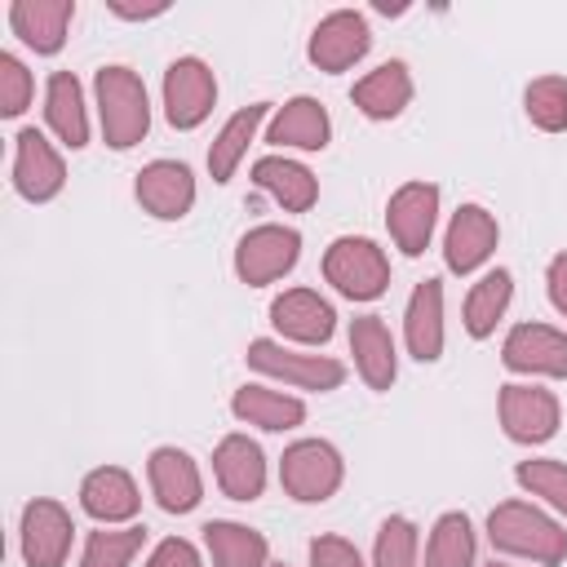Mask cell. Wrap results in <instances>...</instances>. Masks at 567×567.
I'll list each match as a JSON object with an SVG mask.
<instances>
[{"label":"cell","instance_id":"4dcf8cb0","mask_svg":"<svg viewBox=\"0 0 567 567\" xmlns=\"http://www.w3.org/2000/svg\"><path fill=\"white\" fill-rule=\"evenodd\" d=\"M474 563V527L465 514H443L425 545V567H470Z\"/></svg>","mask_w":567,"mask_h":567},{"label":"cell","instance_id":"6da1fadb","mask_svg":"<svg viewBox=\"0 0 567 567\" xmlns=\"http://www.w3.org/2000/svg\"><path fill=\"white\" fill-rule=\"evenodd\" d=\"M487 536H492L496 549L536 558L545 567H558L567 558V532L549 514H540L536 505H523V501L496 505L492 518H487Z\"/></svg>","mask_w":567,"mask_h":567},{"label":"cell","instance_id":"5b68a950","mask_svg":"<svg viewBox=\"0 0 567 567\" xmlns=\"http://www.w3.org/2000/svg\"><path fill=\"white\" fill-rule=\"evenodd\" d=\"M217 102V80L204 58H177L164 71V111L173 128H195L208 120Z\"/></svg>","mask_w":567,"mask_h":567},{"label":"cell","instance_id":"ba28073f","mask_svg":"<svg viewBox=\"0 0 567 567\" xmlns=\"http://www.w3.org/2000/svg\"><path fill=\"white\" fill-rule=\"evenodd\" d=\"M71 536H75V523L58 501L35 496L22 509V558H27V567H62L66 554H71Z\"/></svg>","mask_w":567,"mask_h":567},{"label":"cell","instance_id":"f35d334b","mask_svg":"<svg viewBox=\"0 0 567 567\" xmlns=\"http://www.w3.org/2000/svg\"><path fill=\"white\" fill-rule=\"evenodd\" d=\"M549 301L567 315V252H558V257L549 261Z\"/></svg>","mask_w":567,"mask_h":567},{"label":"cell","instance_id":"484cf974","mask_svg":"<svg viewBox=\"0 0 567 567\" xmlns=\"http://www.w3.org/2000/svg\"><path fill=\"white\" fill-rule=\"evenodd\" d=\"M252 182L261 190H270L288 213H306L319 199V182L310 177V168H301L292 159H279V155H261L252 164Z\"/></svg>","mask_w":567,"mask_h":567},{"label":"cell","instance_id":"603a6c76","mask_svg":"<svg viewBox=\"0 0 567 567\" xmlns=\"http://www.w3.org/2000/svg\"><path fill=\"white\" fill-rule=\"evenodd\" d=\"M354 106L368 115V120H394L408 102H412V75L403 62H381L377 71H368L359 84H354Z\"/></svg>","mask_w":567,"mask_h":567},{"label":"cell","instance_id":"8992f818","mask_svg":"<svg viewBox=\"0 0 567 567\" xmlns=\"http://www.w3.org/2000/svg\"><path fill=\"white\" fill-rule=\"evenodd\" d=\"M301 257V235L292 226H257L239 239L235 248V270L244 284H270L279 275H288Z\"/></svg>","mask_w":567,"mask_h":567},{"label":"cell","instance_id":"836d02e7","mask_svg":"<svg viewBox=\"0 0 567 567\" xmlns=\"http://www.w3.org/2000/svg\"><path fill=\"white\" fill-rule=\"evenodd\" d=\"M514 478L532 492V496H545L558 514H567V465L563 461H523L514 470Z\"/></svg>","mask_w":567,"mask_h":567},{"label":"cell","instance_id":"b9f144b4","mask_svg":"<svg viewBox=\"0 0 567 567\" xmlns=\"http://www.w3.org/2000/svg\"><path fill=\"white\" fill-rule=\"evenodd\" d=\"M275 567H284V563H275Z\"/></svg>","mask_w":567,"mask_h":567},{"label":"cell","instance_id":"9c48e42d","mask_svg":"<svg viewBox=\"0 0 567 567\" xmlns=\"http://www.w3.org/2000/svg\"><path fill=\"white\" fill-rule=\"evenodd\" d=\"M13 142H18V151H13V186H18V195L31 199V204L53 199L62 190V182H66L62 155L44 142L40 128H22Z\"/></svg>","mask_w":567,"mask_h":567},{"label":"cell","instance_id":"7a4b0ae2","mask_svg":"<svg viewBox=\"0 0 567 567\" xmlns=\"http://www.w3.org/2000/svg\"><path fill=\"white\" fill-rule=\"evenodd\" d=\"M93 84H97V115H102L106 146H115V151L137 146L146 137V128H151L146 84L137 80V71H128V66H102Z\"/></svg>","mask_w":567,"mask_h":567},{"label":"cell","instance_id":"ab89813d","mask_svg":"<svg viewBox=\"0 0 567 567\" xmlns=\"http://www.w3.org/2000/svg\"><path fill=\"white\" fill-rule=\"evenodd\" d=\"M106 9H111V13H120V18H159L168 4H124V0H111Z\"/></svg>","mask_w":567,"mask_h":567},{"label":"cell","instance_id":"2e32d148","mask_svg":"<svg viewBox=\"0 0 567 567\" xmlns=\"http://www.w3.org/2000/svg\"><path fill=\"white\" fill-rule=\"evenodd\" d=\"M270 323H275L284 337H292V341L323 346V341L332 337V328H337V315H332V306H328L319 292H310V288H288L284 297L270 301Z\"/></svg>","mask_w":567,"mask_h":567},{"label":"cell","instance_id":"ac0fdd59","mask_svg":"<svg viewBox=\"0 0 567 567\" xmlns=\"http://www.w3.org/2000/svg\"><path fill=\"white\" fill-rule=\"evenodd\" d=\"M213 470L230 501H257L266 487V461L248 434H226L213 452Z\"/></svg>","mask_w":567,"mask_h":567},{"label":"cell","instance_id":"4316f807","mask_svg":"<svg viewBox=\"0 0 567 567\" xmlns=\"http://www.w3.org/2000/svg\"><path fill=\"white\" fill-rule=\"evenodd\" d=\"M235 416L248 421V425H261V430H292L306 421V403L284 394V390H266V385H244L235 390L230 399Z\"/></svg>","mask_w":567,"mask_h":567},{"label":"cell","instance_id":"f546056e","mask_svg":"<svg viewBox=\"0 0 567 567\" xmlns=\"http://www.w3.org/2000/svg\"><path fill=\"white\" fill-rule=\"evenodd\" d=\"M509 292H514V275H509V270L483 275V279L470 288V297H465V332L478 337V341L492 337L496 319H501L505 306H509Z\"/></svg>","mask_w":567,"mask_h":567},{"label":"cell","instance_id":"30bf717a","mask_svg":"<svg viewBox=\"0 0 567 567\" xmlns=\"http://www.w3.org/2000/svg\"><path fill=\"white\" fill-rule=\"evenodd\" d=\"M434 213H439V186L434 182H408L390 195V208H385V221H390V235L394 244L408 252V257H421L425 244H430V230H434Z\"/></svg>","mask_w":567,"mask_h":567},{"label":"cell","instance_id":"5bb4252c","mask_svg":"<svg viewBox=\"0 0 567 567\" xmlns=\"http://www.w3.org/2000/svg\"><path fill=\"white\" fill-rule=\"evenodd\" d=\"M505 368L514 372H540V377H567V337L549 323H518L505 337L501 350Z\"/></svg>","mask_w":567,"mask_h":567},{"label":"cell","instance_id":"52a82bcc","mask_svg":"<svg viewBox=\"0 0 567 567\" xmlns=\"http://www.w3.org/2000/svg\"><path fill=\"white\" fill-rule=\"evenodd\" d=\"M248 363L266 377H279V381H292L301 390H337L346 381V368L328 354H297V350H284L279 341H252L248 346Z\"/></svg>","mask_w":567,"mask_h":567},{"label":"cell","instance_id":"f1b7e54d","mask_svg":"<svg viewBox=\"0 0 567 567\" xmlns=\"http://www.w3.org/2000/svg\"><path fill=\"white\" fill-rule=\"evenodd\" d=\"M266 111H270V102H252V106H244V111H235V115L226 120V128H221V133L213 137V146H208L213 182H230V173H235V164L244 159V151H248L257 124L266 120Z\"/></svg>","mask_w":567,"mask_h":567},{"label":"cell","instance_id":"ffe728a7","mask_svg":"<svg viewBox=\"0 0 567 567\" xmlns=\"http://www.w3.org/2000/svg\"><path fill=\"white\" fill-rule=\"evenodd\" d=\"M403 337L412 359L434 363L443 354V284L439 279H421L412 301H408V319H403Z\"/></svg>","mask_w":567,"mask_h":567},{"label":"cell","instance_id":"e0dca14e","mask_svg":"<svg viewBox=\"0 0 567 567\" xmlns=\"http://www.w3.org/2000/svg\"><path fill=\"white\" fill-rule=\"evenodd\" d=\"M146 474H151V487H155V501L168 509V514H190L204 496V483H199V470L195 461L182 452V447H155L151 461H146Z\"/></svg>","mask_w":567,"mask_h":567},{"label":"cell","instance_id":"7c38bea8","mask_svg":"<svg viewBox=\"0 0 567 567\" xmlns=\"http://www.w3.org/2000/svg\"><path fill=\"white\" fill-rule=\"evenodd\" d=\"M501 425L514 443H545L558 430V399L540 385H505L501 390Z\"/></svg>","mask_w":567,"mask_h":567},{"label":"cell","instance_id":"1f68e13d","mask_svg":"<svg viewBox=\"0 0 567 567\" xmlns=\"http://www.w3.org/2000/svg\"><path fill=\"white\" fill-rule=\"evenodd\" d=\"M523 102H527V120H532L536 128H545V133L567 128V80H563V75H540V80H532L527 93H523Z\"/></svg>","mask_w":567,"mask_h":567},{"label":"cell","instance_id":"cb8c5ba5","mask_svg":"<svg viewBox=\"0 0 567 567\" xmlns=\"http://www.w3.org/2000/svg\"><path fill=\"white\" fill-rule=\"evenodd\" d=\"M44 120L49 128L71 146L80 151L89 142V115H84V93H80V80L71 71H53L49 75V89H44Z\"/></svg>","mask_w":567,"mask_h":567},{"label":"cell","instance_id":"74e56055","mask_svg":"<svg viewBox=\"0 0 567 567\" xmlns=\"http://www.w3.org/2000/svg\"><path fill=\"white\" fill-rule=\"evenodd\" d=\"M146 567H199V554H195V545H190V540L168 536V540H159V545H155V554L146 558Z\"/></svg>","mask_w":567,"mask_h":567},{"label":"cell","instance_id":"7402d4cb","mask_svg":"<svg viewBox=\"0 0 567 567\" xmlns=\"http://www.w3.org/2000/svg\"><path fill=\"white\" fill-rule=\"evenodd\" d=\"M80 505H84V514H93L97 523H124V518L137 514L142 496H137L133 478H128L120 465H102V470H93V474L80 483Z\"/></svg>","mask_w":567,"mask_h":567},{"label":"cell","instance_id":"e575fe53","mask_svg":"<svg viewBox=\"0 0 567 567\" xmlns=\"http://www.w3.org/2000/svg\"><path fill=\"white\" fill-rule=\"evenodd\" d=\"M377 567H416V527L408 518H385L377 532Z\"/></svg>","mask_w":567,"mask_h":567},{"label":"cell","instance_id":"60d3db41","mask_svg":"<svg viewBox=\"0 0 567 567\" xmlns=\"http://www.w3.org/2000/svg\"><path fill=\"white\" fill-rule=\"evenodd\" d=\"M492 567H505V563H492Z\"/></svg>","mask_w":567,"mask_h":567},{"label":"cell","instance_id":"277c9868","mask_svg":"<svg viewBox=\"0 0 567 567\" xmlns=\"http://www.w3.org/2000/svg\"><path fill=\"white\" fill-rule=\"evenodd\" d=\"M279 478H284V492L292 501H306V505L328 501L341 487V452L323 439H301L284 452Z\"/></svg>","mask_w":567,"mask_h":567},{"label":"cell","instance_id":"d590c367","mask_svg":"<svg viewBox=\"0 0 567 567\" xmlns=\"http://www.w3.org/2000/svg\"><path fill=\"white\" fill-rule=\"evenodd\" d=\"M27 102H31V71L13 53H0V115H22Z\"/></svg>","mask_w":567,"mask_h":567},{"label":"cell","instance_id":"d4e9b609","mask_svg":"<svg viewBox=\"0 0 567 567\" xmlns=\"http://www.w3.org/2000/svg\"><path fill=\"white\" fill-rule=\"evenodd\" d=\"M328 133H332L328 111L315 97H292L270 120L266 142H275V146H301V151H323L328 146Z\"/></svg>","mask_w":567,"mask_h":567},{"label":"cell","instance_id":"4fadbf2b","mask_svg":"<svg viewBox=\"0 0 567 567\" xmlns=\"http://www.w3.org/2000/svg\"><path fill=\"white\" fill-rule=\"evenodd\" d=\"M137 204L151 217H164V221L186 217L190 204H195V177H190V168L177 164V159H151L137 173Z\"/></svg>","mask_w":567,"mask_h":567},{"label":"cell","instance_id":"44dd1931","mask_svg":"<svg viewBox=\"0 0 567 567\" xmlns=\"http://www.w3.org/2000/svg\"><path fill=\"white\" fill-rule=\"evenodd\" d=\"M350 350H354V363H359V372H363V381L372 390H390L394 385L399 359H394V337L381 323V315H359L350 323Z\"/></svg>","mask_w":567,"mask_h":567},{"label":"cell","instance_id":"8d00e7d4","mask_svg":"<svg viewBox=\"0 0 567 567\" xmlns=\"http://www.w3.org/2000/svg\"><path fill=\"white\" fill-rule=\"evenodd\" d=\"M310 567H363V558L341 536H315L310 540Z\"/></svg>","mask_w":567,"mask_h":567},{"label":"cell","instance_id":"3957f363","mask_svg":"<svg viewBox=\"0 0 567 567\" xmlns=\"http://www.w3.org/2000/svg\"><path fill=\"white\" fill-rule=\"evenodd\" d=\"M323 275H328V284H332L341 297H350V301H372V297H381L385 284H390V261H385V252H381L372 239L341 235V239H332L328 252H323Z\"/></svg>","mask_w":567,"mask_h":567},{"label":"cell","instance_id":"8fae6325","mask_svg":"<svg viewBox=\"0 0 567 567\" xmlns=\"http://www.w3.org/2000/svg\"><path fill=\"white\" fill-rule=\"evenodd\" d=\"M368 44H372V31H368L363 13L337 9V13H328L315 27V35H310V62L319 71H346V66H354L368 53Z\"/></svg>","mask_w":567,"mask_h":567},{"label":"cell","instance_id":"83f0119b","mask_svg":"<svg viewBox=\"0 0 567 567\" xmlns=\"http://www.w3.org/2000/svg\"><path fill=\"white\" fill-rule=\"evenodd\" d=\"M204 545L213 554V567H266V536L244 523H204Z\"/></svg>","mask_w":567,"mask_h":567},{"label":"cell","instance_id":"d6a6232c","mask_svg":"<svg viewBox=\"0 0 567 567\" xmlns=\"http://www.w3.org/2000/svg\"><path fill=\"white\" fill-rule=\"evenodd\" d=\"M146 527H124V532H89L80 567H128L133 554L142 549Z\"/></svg>","mask_w":567,"mask_h":567},{"label":"cell","instance_id":"9a60e30c","mask_svg":"<svg viewBox=\"0 0 567 567\" xmlns=\"http://www.w3.org/2000/svg\"><path fill=\"white\" fill-rule=\"evenodd\" d=\"M496 248V217L478 204H461L452 226H447V239H443V257H447V270L456 275H470L478 270Z\"/></svg>","mask_w":567,"mask_h":567},{"label":"cell","instance_id":"d6986e66","mask_svg":"<svg viewBox=\"0 0 567 567\" xmlns=\"http://www.w3.org/2000/svg\"><path fill=\"white\" fill-rule=\"evenodd\" d=\"M75 4L71 0H13L9 4V22L22 35V44H31L35 53H58L66 40Z\"/></svg>","mask_w":567,"mask_h":567}]
</instances>
